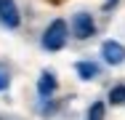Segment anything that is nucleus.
Listing matches in <instances>:
<instances>
[{"instance_id":"9","label":"nucleus","mask_w":125,"mask_h":120,"mask_svg":"<svg viewBox=\"0 0 125 120\" xmlns=\"http://www.w3.org/2000/svg\"><path fill=\"white\" fill-rule=\"evenodd\" d=\"M8 85H11V75H8L5 67H0V91H5Z\"/></svg>"},{"instance_id":"10","label":"nucleus","mask_w":125,"mask_h":120,"mask_svg":"<svg viewBox=\"0 0 125 120\" xmlns=\"http://www.w3.org/2000/svg\"><path fill=\"white\" fill-rule=\"evenodd\" d=\"M115 5H117V0H106V3H104V11H112Z\"/></svg>"},{"instance_id":"5","label":"nucleus","mask_w":125,"mask_h":120,"mask_svg":"<svg viewBox=\"0 0 125 120\" xmlns=\"http://www.w3.org/2000/svg\"><path fill=\"white\" fill-rule=\"evenodd\" d=\"M53 91H56V75L53 72H43L40 80H37V94L43 96V99H48Z\"/></svg>"},{"instance_id":"3","label":"nucleus","mask_w":125,"mask_h":120,"mask_svg":"<svg viewBox=\"0 0 125 120\" xmlns=\"http://www.w3.org/2000/svg\"><path fill=\"white\" fill-rule=\"evenodd\" d=\"M101 56H104L106 64L117 67V64H123V61H125V46H123V43H117V40H106V43L101 46Z\"/></svg>"},{"instance_id":"2","label":"nucleus","mask_w":125,"mask_h":120,"mask_svg":"<svg viewBox=\"0 0 125 120\" xmlns=\"http://www.w3.org/2000/svg\"><path fill=\"white\" fill-rule=\"evenodd\" d=\"M72 32H75L77 40H88L93 32H96V24H93V16L85 13V11H77L72 16Z\"/></svg>"},{"instance_id":"4","label":"nucleus","mask_w":125,"mask_h":120,"mask_svg":"<svg viewBox=\"0 0 125 120\" xmlns=\"http://www.w3.org/2000/svg\"><path fill=\"white\" fill-rule=\"evenodd\" d=\"M0 22H3V27H8V29H16L21 24L19 8H16L13 0H0Z\"/></svg>"},{"instance_id":"6","label":"nucleus","mask_w":125,"mask_h":120,"mask_svg":"<svg viewBox=\"0 0 125 120\" xmlns=\"http://www.w3.org/2000/svg\"><path fill=\"white\" fill-rule=\"evenodd\" d=\"M75 70H77V75H80L83 80H93V77H99V72H101L96 61H77Z\"/></svg>"},{"instance_id":"8","label":"nucleus","mask_w":125,"mask_h":120,"mask_svg":"<svg viewBox=\"0 0 125 120\" xmlns=\"http://www.w3.org/2000/svg\"><path fill=\"white\" fill-rule=\"evenodd\" d=\"M109 101L112 104H125V85H115L109 91Z\"/></svg>"},{"instance_id":"7","label":"nucleus","mask_w":125,"mask_h":120,"mask_svg":"<svg viewBox=\"0 0 125 120\" xmlns=\"http://www.w3.org/2000/svg\"><path fill=\"white\" fill-rule=\"evenodd\" d=\"M104 112H106L104 101H96V104H91V109H88V120H104Z\"/></svg>"},{"instance_id":"1","label":"nucleus","mask_w":125,"mask_h":120,"mask_svg":"<svg viewBox=\"0 0 125 120\" xmlns=\"http://www.w3.org/2000/svg\"><path fill=\"white\" fill-rule=\"evenodd\" d=\"M67 35H69L67 22L64 19H53L48 24V29L43 32V48L45 51H61V48L67 46Z\"/></svg>"}]
</instances>
